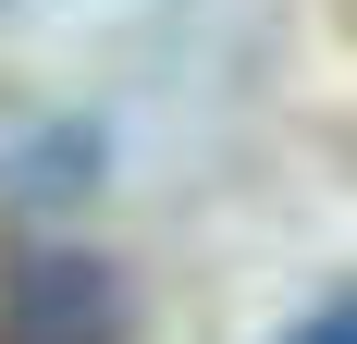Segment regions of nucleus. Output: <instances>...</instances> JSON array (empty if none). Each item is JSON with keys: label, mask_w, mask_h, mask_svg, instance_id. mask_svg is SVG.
<instances>
[{"label": "nucleus", "mask_w": 357, "mask_h": 344, "mask_svg": "<svg viewBox=\"0 0 357 344\" xmlns=\"http://www.w3.org/2000/svg\"><path fill=\"white\" fill-rule=\"evenodd\" d=\"M296 344H357V332H345V308H321V320H308Z\"/></svg>", "instance_id": "f257e3e1"}]
</instances>
